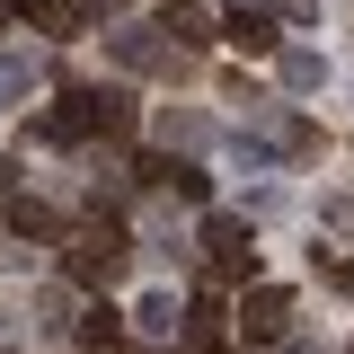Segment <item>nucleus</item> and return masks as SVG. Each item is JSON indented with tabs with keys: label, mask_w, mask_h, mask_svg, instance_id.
<instances>
[{
	"label": "nucleus",
	"mask_w": 354,
	"mask_h": 354,
	"mask_svg": "<svg viewBox=\"0 0 354 354\" xmlns=\"http://www.w3.org/2000/svg\"><path fill=\"white\" fill-rule=\"evenodd\" d=\"M142 186H160V195H177V204H204V195H213V177L195 169V160H177V151H160V160H142Z\"/></svg>",
	"instance_id": "nucleus-4"
},
{
	"label": "nucleus",
	"mask_w": 354,
	"mask_h": 354,
	"mask_svg": "<svg viewBox=\"0 0 354 354\" xmlns=\"http://www.w3.org/2000/svg\"><path fill=\"white\" fill-rule=\"evenodd\" d=\"M18 9L36 18L44 36H71V27H80V9H71V0H18Z\"/></svg>",
	"instance_id": "nucleus-13"
},
{
	"label": "nucleus",
	"mask_w": 354,
	"mask_h": 354,
	"mask_svg": "<svg viewBox=\"0 0 354 354\" xmlns=\"http://www.w3.org/2000/svg\"><path fill=\"white\" fill-rule=\"evenodd\" d=\"M160 142H169V151H195V142H204V115H177L169 106V115H160Z\"/></svg>",
	"instance_id": "nucleus-16"
},
{
	"label": "nucleus",
	"mask_w": 354,
	"mask_h": 354,
	"mask_svg": "<svg viewBox=\"0 0 354 354\" xmlns=\"http://www.w3.org/2000/svg\"><path fill=\"white\" fill-rule=\"evenodd\" d=\"M115 337H124L115 301H88V310H80V346H115Z\"/></svg>",
	"instance_id": "nucleus-12"
},
{
	"label": "nucleus",
	"mask_w": 354,
	"mask_h": 354,
	"mask_svg": "<svg viewBox=\"0 0 354 354\" xmlns=\"http://www.w3.org/2000/svg\"><path fill=\"white\" fill-rule=\"evenodd\" d=\"M124 124H133V97H124V88H62L36 133H44V142H80V133H124Z\"/></svg>",
	"instance_id": "nucleus-1"
},
{
	"label": "nucleus",
	"mask_w": 354,
	"mask_h": 354,
	"mask_svg": "<svg viewBox=\"0 0 354 354\" xmlns=\"http://www.w3.org/2000/svg\"><path fill=\"white\" fill-rule=\"evenodd\" d=\"M292 354H319V346H292Z\"/></svg>",
	"instance_id": "nucleus-18"
},
{
	"label": "nucleus",
	"mask_w": 354,
	"mask_h": 354,
	"mask_svg": "<svg viewBox=\"0 0 354 354\" xmlns=\"http://www.w3.org/2000/svg\"><path fill=\"white\" fill-rule=\"evenodd\" d=\"M160 36H169L177 53H204V44H221V27L195 9V0H169V9H160Z\"/></svg>",
	"instance_id": "nucleus-6"
},
{
	"label": "nucleus",
	"mask_w": 354,
	"mask_h": 354,
	"mask_svg": "<svg viewBox=\"0 0 354 354\" xmlns=\"http://www.w3.org/2000/svg\"><path fill=\"white\" fill-rule=\"evenodd\" d=\"M221 44H239V53H283L266 9H239V18H221Z\"/></svg>",
	"instance_id": "nucleus-10"
},
{
	"label": "nucleus",
	"mask_w": 354,
	"mask_h": 354,
	"mask_svg": "<svg viewBox=\"0 0 354 354\" xmlns=\"http://www.w3.org/2000/svg\"><path fill=\"white\" fill-rule=\"evenodd\" d=\"M274 71H283V88H292V97H310V88H328V53L283 44V53H274Z\"/></svg>",
	"instance_id": "nucleus-8"
},
{
	"label": "nucleus",
	"mask_w": 354,
	"mask_h": 354,
	"mask_svg": "<svg viewBox=\"0 0 354 354\" xmlns=\"http://www.w3.org/2000/svg\"><path fill=\"white\" fill-rule=\"evenodd\" d=\"M124 257H133V230L124 221H97V230H80V239H71V283H115V274H124Z\"/></svg>",
	"instance_id": "nucleus-2"
},
{
	"label": "nucleus",
	"mask_w": 354,
	"mask_h": 354,
	"mask_svg": "<svg viewBox=\"0 0 354 354\" xmlns=\"http://www.w3.org/2000/svg\"><path fill=\"white\" fill-rule=\"evenodd\" d=\"M239 328H248L257 346H274V337L292 328V292H283V283H257V292L239 301Z\"/></svg>",
	"instance_id": "nucleus-5"
},
{
	"label": "nucleus",
	"mask_w": 354,
	"mask_h": 354,
	"mask_svg": "<svg viewBox=\"0 0 354 354\" xmlns=\"http://www.w3.org/2000/svg\"><path fill=\"white\" fill-rule=\"evenodd\" d=\"M133 328H142V337H177V328H186V310H177V292H169V283L133 301Z\"/></svg>",
	"instance_id": "nucleus-9"
},
{
	"label": "nucleus",
	"mask_w": 354,
	"mask_h": 354,
	"mask_svg": "<svg viewBox=\"0 0 354 354\" xmlns=\"http://www.w3.org/2000/svg\"><path fill=\"white\" fill-rule=\"evenodd\" d=\"M124 9H133V0H88V18H106V27H115Z\"/></svg>",
	"instance_id": "nucleus-17"
},
{
	"label": "nucleus",
	"mask_w": 354,
	"mask_h": 354,
	"mask_svg": "<svg viewBox=\"0 0 354 354\" xmlns=\"http://www.w3.org/2000/svg\"><path fill=\"white\" fill-rule=\"evenodd\" d=\"M27 80H36V62H27V53H0V106H18Z\"/></svg>",
	"instance_id": "nucleus-15"
},
{
	"label": "nucleus",
	"mask_w": 354,
	"mask_h": 354,
	"mask_svg": "<svg viewBox=\"0 0 354 354\" xmlns=\"http://www.w3.org/2000/svg\"><path fill=\"white\" fill-rule=\"evenodd\" d=\"M186 337H195V346H204V354L221 346V301H213V292H204V301L186 310Z\"/></svg>",
	"instance_id": "nucleus-14"
},
{
	"label": "nucleus",
	"mask_w": 354,
	"mask_h": 354,
	"mask_svg": "<svg viewBox=\"0 0 354 354\" xmlns=\"http://www.w3.org/2000/svg\"><path fill=\"white\" fill-rule=\"evenodd\" d=\"M204 257H213V274H230V283H257V230L239 213H204Z\"/></svg>",
	"instance_id": "nucleus-3"
},
{
	"label": "nucleus",
	"mask_w": 354,
	"mask_h": 354,
	"mask_svg": "<svg viewBox=\"0 0 354 354\" xmlns=\"http://www.w3.org/2000/svg\"><path fill=\"white\" fill-rule=\"evenodd\" d=\"M9 230L18 239H62V213L53 204H9Z\"/></svg>",
	"instance_id": "nucleus-11"
},
{
	"label": "nucleus",
	"mask_w": 354,
	"mask_h": 354,
	"mask_svg": "<svg viewBox=\"0 0 354 354\" xmlns=\"http://www.w3.org/2000/svg\"><path fill=\"white\" fill-rule=\"evenodd\" d=\"M106 53H115L124 71H160L177 44H160V27H115V36H106Z\"/></svg>",
	"instance_id": "nucleus-7"
}]
</instances>
